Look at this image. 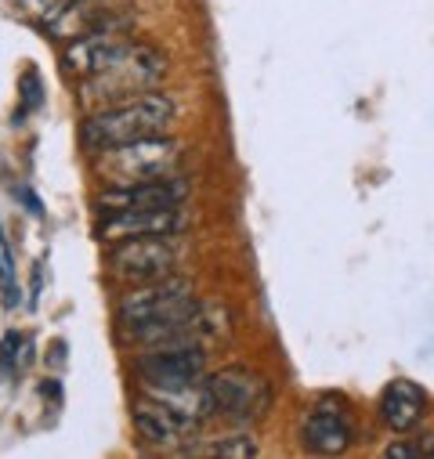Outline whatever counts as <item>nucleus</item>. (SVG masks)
<instances>
[{"instance_id": "f257e3e1", "label": "nucleus", "mask_w": 434, "mask_h": 459, "mask_svg": "<svg viewBox=\"0 0 434 459\" xmlns=\"http://www.w3.org/2000/svg\"><path fill=\"white\" fill-rule=\"evenodd\" d=\"M167 73V58L149 48V44H131V40H120L113 51L105 55V62L87 73L80 80V98L83 105H120V101H131V98H142L149 94Z\"/></svg>"}, {"instance_id": "f03ea898", "label": "nucleus", "mask_w": 434, "mask_h": 459, "mask_svg": "<svg viewBox=\"0 0 434 459\" xmlns=\"http://www.w3.org/2000/svg\"><path fill=\"white\" fill-rule=\"evenodd\" d=\"M170 124H174V101L160 91H149L142 98L91 112V117L83 120V127H80V145L87 152H101V149L127 145V142H138V138L167 134Z\"/></svg>"}, {"instance_id": "7ed1b4c3", "label": "nucleus", "mask_w": 434, "mask_h": 459, "mask_svg": "<svg viewBox=\"0 0 434 459\" xmlns=\"http://www.w3.org/2000/svg\"><path fill=\"white\" fill-rule=\"evenodd\" d=\"M178 152H181L178 142L167 134L138 138L127 145L101 149L98 174L105 185H135V181H149V178H167L170 167L178 163Z\"/></svg>"}, {"instance_id": "20e7f679", "label": "nucleus", "mask_w": 434, "mask_h": 459, "mask_svg": "<svg viewBox=\"0 0 434 459\" xmlns=\"http://www.w3.org/2000/svg\"><path fill=\"white\" fill-rule=\"evenodd\" d=\"M195 307H199V300L192 293V282L163 275V279H152V282L124 293V300L117 304V318L131 333V329H142V325H152V322L188 318Z\"/></svg>"}, {"instance_id": "39448f33", "label": "nucleus", "mask_w": 434, "mask_h": 459, "mask_svg": "<svg viewBox=\"0 0 434 459\" xmlns=\"http://www.w3.org/2000/svg\"><path fill=\"white\" fill-rule=\"evenodd\" d=\"M203 380H206V391L213 402V416H225L232 423H254L265 416L272 391L257 373L232 366L213 377H203Z\"/></svg>"}, {"instance_id": "423d86ee", "label": "nucleus", "mask_w": 434, "mask_h": 459, "mask_svg": "<svg viewBox=\"0 0 434 459\" xmlns=\"http://www.w3.org/2000/svg\"><path fill=\"white\" fill-rule=\"evenodd\" d=\"M135 373L145 391L188 387L206 377V348L203 343H174V348H149L135 359Z\"/></svg>"}, {"instance_id": "0eeeda50", "label": "nucleus", "mask_w": 434, "mask_h": 459, "mask_svg": "<svg viewBox=\"0 0 434 459\" xmlns=\"http://www.w3.org/2000/svg\"><path fill=\"white\" fill-rule=\"evenodd\" d=\"M178 261V250L170 236H142V239H124L108 250V272L124 282H152L170 275Z\"/></svg>"}, {"instance_id": "6e6552de", "label": "nucleus", "mask_w": 434, "mask_h": 459, "mask_svg": "<svg viewBox=\"0 0 434 459\" xmlns=\"http://www.w3.org/2000/svg\"><path fill=\"white\" fill-rule=\"evenodd\" d=\"M185 181L167 178H149V181H135V185H108L98 195V213H124V210H163V206H178L185 199Z\"/></svg>"}, {"instance_id": "1a4fd4ad", "label": "nucleus", "mask_w": 434, "mask_h": 459, "mask_svg": "<svg viewBox=\"0 0 434 459\" xmlns=\"http://www.w3.org/2000/svg\"><path fill=\"white\" fill-rule=\"evenodd\" d=\"M195 420H188L185 412H178L170 402L156 398V394H145L135 402V430L149 441V445H160V448H174L181 441H188L195 434Z\"/></svg>"}, {"instance_id": "9d476101", "label": "nucleus", "mask_w": 434, "mask_h": 459, "mask_svg": "<svg viewBox=\"0 0 434 459\" xmlns=\"http://www.w3.org/2000/svg\"><path fill=\"white\" fill-rule=\"evenodd\" d=\"M127 19L117 15L105 0H69V4H55L48 12V33L55 40H80L87 33L108 30V26H124Z\"/></svg>"}, {"instance_id": "9b49d317", "label": "nucleus", "mask_w": 434, "mask_h": 459, "mask_svg": "<svg viewBox=\"0 0 434 459\" xmlns=\"http://www.w3.org/2000/svg\"><path fill=\"white\" fill-rule=\"evenodd\" d=\"M178 228H181L178 206L124 210V213H108L98 221V239L101 243H124V239H142V236H170Z\"/></svg>"}, {"instance_id": "f8f14e48", "label": "nucleus", "mask_w": 434, "mask_h": 459, "mask_svg": "<svg viewBox=\"0 0 434 459\" xmlns=\"http://www.w3.org/2000/svg\"><path fill=\"white\" fill-rule=\"evenodd\" d=\"M300 441L308 452H318V455H341L352 448L355 441V427H352V416L341 409V405H330L322 402L308 412L304 420V430H300Z\"/></svg>"}, {"instance_id": "ddd939ff", "label": "nucleus", "mask_w": 434, "mask_h": 459, "mask_svg": "<svg viewBox=\"0 0 434 459\" xmlns=\"http://www.w3.org/2000/svg\"><path fill=\"white\" fill-rule=\"evenodd\" d=\"M423 409H427V394L412 380H391L380 394V420L398 434H409L423 420Z\"/></svg>"}, {"instance_id": "4468645a", "label": "nucleus", "mask_w": 434, "mask_h": 459, "mask_svg": "<svg viewBox=\"0 0 434 459\" xmlns=\"http://www.w3.org/2000/svg\"><path fill=\"white\" fill-rule=\"evenodd\" d=\"M0 286H4L8 307H15L19 304V279H15V254L4 239V232H0Z\"/></svg>"}, {"instance_id": "2eb2a0df", "label": "nucleus", "mask_w": 434, "mask_h": 459, "mask_svg": "<svg viewBox=\"0 0 434 459\" xmlns=\"http://www.w3.org/2000/svg\"><path fill=\"white\" fill-rule=\"evenodd\" d=\"M22 343H26V336H19V333L4 336V343H0V377H15V359L26 362V351H19Z\"/></svg>"}, {"instance_id": "dca6fc26", "label": "nucleus", "mask_w": 434, "mask_h": 459, "mask_svg": "<svg viewBox=\"0 0 434 459\" xmlns=\"http://www.w3.org/2000/svg\"><path fill=\"white\" fill-rule=\"evenodd\" d=\"M210 452L213 455H239V459H247V455H257V441L250 434H232L225 441H217Z\"/></svg>"}, {"instance_id": "f3484780", "label": "nucleus", "mask_w": 434, "mask_h": 459, "mask_svg": "<svg viewBox=\"0 0 434 459\" xmlns=\"http://www.w3.org/2000/svg\"><path fill=\"white\" fill-rule=\"evenodd\" d=\"M420 455H423V448L420 445H405V441H395V445L384 448V459H420Z\"/></svg>"}, {"instance_id": "a211bd4d", "label": "nucleus", "mask_w": 434, "mask_h": 459, "mask_svg": "<svg viewBox=\"0 0 434 459\" xmlns=\"http://www.w3.org/2000/svg\"><path fill=\"white\" fill-rule=\"evenodd\" d=\"M37 101H40V94H37V73L30 69V73L22 76V112H30Z\"/></svg>"}, {"instance_id": "6ab92c4d", "label": "nucleus", "mask_w": 434, "mask_h": 459, "mask_svg": "<svg viewBox=\"0 0 434 459\" xmlns=\"http://www.w3.org/2000/svg\"><path fill=\"white\" fill-rule=\"evenodd\" d=\"M15 4H19V8H44V12H51V8H55L51 0H12V8H15Z\"/></svg>"}]
</instances>
